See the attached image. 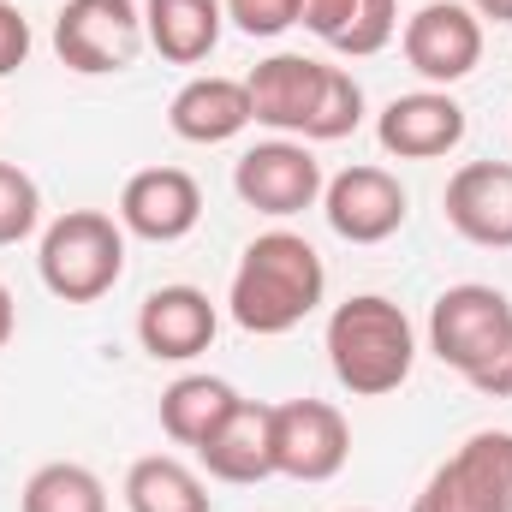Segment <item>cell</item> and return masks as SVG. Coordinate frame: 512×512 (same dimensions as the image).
<instances>
[{
    "label": "cell",
    "mask_w": 512,
    "mask_h": 512,
    "mask_svg": "<svg viewBox=\"0 0 512 512\" xmlns=\"http://www.w3.org/2000/svg\"><path fill=\"white\" fill-rule=\"evenodd\" d=\"M328 292V268L310 239L274 227L245 245L239 268H233V292H227V310L233 322L256 334V340H274V334H292Z\"/></svg>",
    "instance_id": "1"
},
{
    "label": "cell",
    "mask_w": 512,
    "mask_h": 512,
    "mask_svg": "<svg viewBox=\"0 0 512 512\" xmlns=\"http://www.w3.org/2000/svg\"><path fill=\"white\" fill-rule=\"evenodd\" d=\"M328 364H334V382L358 399L399 393L417 364V328L393 298L358 292V298L334 304V316H328Z\"/></svg>",
    "instance_id": "2"
},
{
    "label": "cell",
    "mask_w": 512,
    "mask_h": 512,
    "mask_svg": "<svg viewBox=\"0 0 512 512\" xmlns=\"http://www.w3.org/2000/svg\"><path fill=\"white\" fill-rule=\"evenodd\" d=\"M36 274L60 304H96L120 286L126 274V227L102 209H66L60 221H48Z\"/></svg>",
    "instance_id": "3"
},
{
    "label": "cell",
    "mask_w": 512,
    "mask_h": 512,
    "mask_svg": "<svg viewBox=\"0 0 512 512\" xmlns=\"http://www.w3.org/2000/svg\"><path fill=\"white\" fill-rule=\"evenodd\" d=\"M512 346V298L501 286H483V280H465V286H447L429 310V352L459 370L465 382L501 352Z\"/></svg>",
    "instance_id": "4"
},
{
    "label": "cell",
    "mask_w": 512,
    "mask_h": 512,
    "mask_svg": "<svg viewBox=\"0 0 512 512\" xmlns=\"http://www.w3.org/2000/svg\"><path fill=\"white\" fill-rule=\"evenodd\" d=\"M143 48H149V36H143V12L131 0H66L54 18V54H60V66H72L84 78L126 72Z\"/></svg>",
    "instance_id": "5"
},
{
    "label": "cell",
    "mask_w": 512,
    "mask_h": 512,
    "mask_svg": "<svg viewBox=\"0 0 512 512\" xmlns=\"http://www.w3.org/2000/svg\"><path fill=\"white\" fill-rule=\"evenodd\" d=\"M352 459V429L328 399H286L274 405V477L328 483Z\"/></svg>",
    "instance_id": "6"
},
{
    "label": "cell",
    "mask_w": 512,
    "mask_h": 512,
    "mask_svg": "<svg viewBox=\"0 0 512 512\" xmlns=\"http://www.w3.org/2000/svg\"><path fill=\"white\" fill-rule=\"evenodd\" d=\"M322 185H328V179H322V161H316L304 143H292V137L251 143V149L239 155V167H233V191L251 203L256 215H274V221L316 209Z\"/></svg>",
    "instance_id": "7"
},
{
    "label": "cell",
    "mask_w": 512,
    "mask_h": 512,
    "mask_svg": "<svg viewBox=\"0 0 512 512\" xmlns=\"http://www.w3.org/2000/svg\"><path fill=\"white\" fill-rule=\"evenodd\" d=\"M405 60L423 84H459L483 66V18L459 0H429L405 18Z\"/></svg>",
    "instance_id": "8"
},
{
    "label": "cell",
    "mask_w": 512,
    "mask_h": 512,
    "mask_svg": "<svg viewBox=\"0 0 512 512\" xmlns=\"http://www.w3.org/2000/svg\"><path fill=\"white\" fill-rule=\"evenodd\" d=\"M322 215L346 245H382L405 227V185L387 167H346L322 185Z\"/></svg>",
    "instance_id": "9"
},
{
    "label": "cell",
    "mask_w": 512,
    "mask_h": 512,
    "mask_svg": "<svg viewBox=\"0 0 512 512\" xmlns=\"http://www.w3.org/2000/svg\"><path fill=\"white\" fill-rule=\"evenodd\" d=\"M203 221V185L185 167H143L120 191V227L149 245H179Z\"/></svg>",
    "instance_id": "10"
},
{
    "label": "cell",
    "mask_w": 512,
    "mask_h": 512,
    "mask_svg": "<svg viewBox=\"0 0 512 512\" xmlns=\"http://www.w3.org/2000/svg\"><path fill=\"white\" fill-rule=\"evenodd\" d=\"M328 78H334V66H322V60H304V54H268L251 78H245V90H251V114L262 120V126H274V131L316 137Z\"/></svg>",
    "instance_id": "11"
},
{
    "label": "cell",
    "mask_w": 512,
    "mask_h": 512,
    "mask_svg": "<svg viewBox=\"0 0 512 512\" xmlns=\"http://www.w3.org/2000/svg\"><path fill=\"white\" fill-rule=\"evenodd\" d=\"M215 328H221V316H215L209 292H197V286H155L137 310V346L155 364L203 358L215 346Z\"/></svg>",
    "instance_id": "12"
},
{
    "label": "cell",
    "mask_w": 512,
    "mask_h": 512,
    "mask_svg": "<svg viewBox=\"0 0 512 512\" xmlns=\"http://www.w3.org/2000/svg\"><path fill=\"white\" fill-rule=\"evenodd\" d=\"M447 227L483 251H512V161H465L447 179Z\"/></svg>",
    "instance_id": "13"
},
{
    "label": "cell",
    "mask_w": 512,
    "mask_h": 512,
    "mask_svg": "<svg viewBox=\"0 0 512 512\" xmlns=\"http://www.w3.org/2000/svg\"><path fill=\"white\" fill-rule=\"evenodd\" d=\"M376 137L399 161H435V155L465 143V108L447 90H411V96H393L382 108Z\"/></svg>",
    "instance_id": "14"
},
{
    "label": "cell",
    "mask_w": 512,
    "mask_h": 512,
    "mask_svg": "<svg viewBox=\"0 0 512 512\" xmlns=\"http://www.w3.org/2000/svg\"><path fill=\"white\" fill-rule=\"evenodd\" d=\"M203 471L215 483H233V489H251V483H268L274 477V405L262 399H239L233 417L197 447Z\"/></svg>",
    "instance_id": "15"
},
{
    "label": "cell",
    "mask_w": 512,
    "mask_h": 512,
    "mask_svg": "<svg viewBox=\"0 0 512 512\" xmlns=\"http://www.w3.org/2000/svg\"><path fill=\"white\" fill-rule=\"evenodd\" d=\"M251 90H245V78H221V72H209V78H191L173 102H167V126L173 137H185V143H233L239 131L251 126Z\"/></svg>",
    "instance_id": "16"
},
{
    "label": "cell",
    "mask_w": 512,
    "mask_h": 512,
    "mask_svg": "<svg viewBox=\"0 0 512 512\" xmlns=\"http://www.w3.org/2000/svg\"><path fill=\"white\" fill-rule=\"evenodd\" d=\"M227 30L221 0H143V36L173 66H203Z\"/></svg>",
    "instance_id": "17"
},
{
    "label": "cell",
    "mask_w": 512,
    "mask_h": 512,
    "mask_svg": "<svg viewBox=\"0 0 512 512\" xmlns=\"http://www.w3.org/2000/svg\"><path fill=\"white\" fill-rule=\"evenodd\" d=\"M233 405H239V387L233 382H221V376H179L161 393V429H167V441L197 453L233 417Z\"/></svg>",
    "instance_id": "18"
},
{
    "label": "cell",
    "mask_w": 512,
    "mask_h": 512,
    "mask_svg": "<svg viewBox=\"0 0 512 512\" xmlns=\"http://www.w3.org/2000/svg\"><path fill=\"white\" fill-rule=\"evenodd\" d=\"M126 507L131 512H215L203 477L173 459V453H149L126 471Z\"/></svg>",
    "instance_id": "19"
},
{
    "label": "cell",
    "mask_w": 512,
    "mask_h": 512,
    "mask_svg": "<svg viewBox=\"0 0 512 512\" xmlns=\"http://www.w3.org/2000/svg\"><path fill=\"white\" fill-rule=\"evenodd\" d=\"M447 465L489 512H512V429H477Z\"/></svg>",
    "instance_id": "20"
},
{
    "label": "cell",
    "mask_w": 512,
    "mask_h": 512,
    "mask_svg": "<svg viewBox=\"0 0 512 512\" xmlns=\"http://www.w3.org/2000/svg\"><path fill=\"white\" fill-rule=\"evenodd\" d=\"M18 512H108V489L90 465H72V459H54L42 471H30Z\"/></svg>",
    "instance_id": "21"
},
{
    "label": "cell",
    "mask_w": 512,
    "mask_h": 512,
    "mask_svg": "<svg viewBox=\"0 0 512 512\" xmlns=\"http://www.w3.org/2000/svg\"><path fill=\"white\" fill-rule=\"evenodd\" d=\"M42 227V191L24 167L0 161V245H24Z\"/></svg>",
    "instance_id": "22"
},
{
    "label": "cell",
    "mask_w": 512,
    "mask_h": 512,
    "mask_svg": "<svg viewBox=\"0 0 512 512\" xmlns=\"http://www.w3.org/2000/svg\"><path fill=\"white\" fill-rule=\"evenodd\" d=\"M393 30H399V0H364L358 6V24L334 42V54L370 60V54H382L387 42H393Z\"/></svg>",
    "instance_id": "23"
},
{
    "label": "cell",
    "mask_w": 512,
    "mask_h": 512,
    "mask_svg": "<svg viewBox=\"0 0 512 512\" xmlns=\"http://www.w3.org/2000/svg\"><path fill=\"white\" fill-rule=\"evenodd\" d=\"M221 6H227V18H233L245 36H280V30H292L298 12H304V0H221Z\"/></svg>",
    "instance_id": "24"
},
{
    "label": "cell",
    "mask_w": 512,
    "mask_h": 512,
    "mask_svg": "<svg viewBox=\"0 0 512 512\" xmlns=\"http://www.w3.org/2000/svg\"><path fill=\"white\" fill-rule=\"evenodd\" d=\"M411 512H489V507L459 483V471H453V465H435V477L423 483V495L411 501Z\"/></svg>",
    "instance_id": "25"
},
{
    "label": "cell",
    "mask_w": 512,
    "mask_h": 512,
    "mask_svg": "<svg viewBox=\"0 0 512 512\" xmlns=\"http://www.w3.org/2000/svg\"><path fill=\"white\" fill-rule=\"evenodd\" d=\"M358 6H364V0H304L298 24H304V30H316V36L334 48V42H340V36L358 24Z\"/></svg>",
    "instance_id": "26"
},
{
    "label": "cell",
    "mask_w": 512,
    "mask_h": 512,
    "mask_svg": "<svg viewBox=\"0 0 512 512\" xmlns=\"http://www.w3.org/2000/svg\"><path fill=\"white\" fill-rule=\"evenodd\" d=\"M24 60H30V18L12 0H0V78H12Z\"/></svg>",
    "instance_id": "27"
},
{
    "label": "cell",
    "mask_w": 512,
    "mask_h": 512,
    "mask_svg": "<svg viewBox=\"0 0 512 512\" xmlns=\"http://www.w3.org/2000/svg\"><path fill=\"white\" fill-rule=\"evenodd\" d=\"M471 387H477L483 399H512V346H501V352L471 376Z\"/></svg>",
    "instance_id": "28"
},
{
    "label": "cell",
    "mask_w": 512,
    "mask_h": 512,
    "mask_svg": "<svg viewBox=\"0 0 512 512\" xmlns=\"http://www.w3.org/2000/svg\"><path fill=\"white\" fill-rule=\"evenodd\" d=\"M12 328H18V304H12V292H6V280H0V352H6V340H12Z\"/></svg>",
    "instance_id": "29"
},
{
    "label": "cell",
    "mask_w": 512,
    "mask_h": 512,
    "mask_svg": "<svg viewBox=\"0 0 512 512\" xmlns=\"http://www.w3.org/2000/svg\"><path fill=\"white\" fill-rule=\"evenodd\" d=\"M477 18H495V24H512V0H471Z\"/></svg>",
    "instance_id": "30"
},
{
    "label": "cell",
    "mask_w": 512,
    "mask_h": 512,
    "mask_svg": "<svg viewBox=\"0 0 512 512\" xmlns=\"http://www.w3.org/2000/svg\"><path fill=\"white\" fill-rule=\"evenodd\" d=\"M352 512H364V507H352Z\"/></svg>",
    "instance_id": "31"
}]
</instances>
